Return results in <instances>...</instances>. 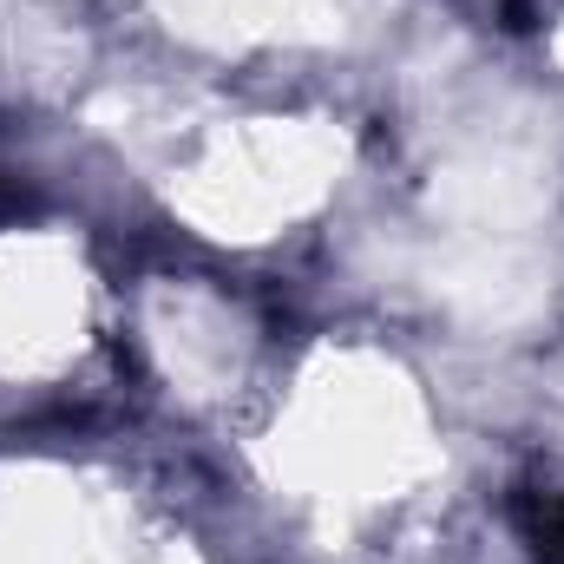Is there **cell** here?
<instances>
[{"instance_id":"obj_1","label":"cell","mask_w":564,"mask_h":564,"mask_svg":"<svg viewBox=\"0 0 564 564\" xmlns=\"http://www.w3.org/2000/svg\"><path fill=\"white\" fill-rule=\"evenodd\" d=\"M519 532L532 545V564H564V492L558 486H525L519 492Z\"/></svg>"}]
</instances>
